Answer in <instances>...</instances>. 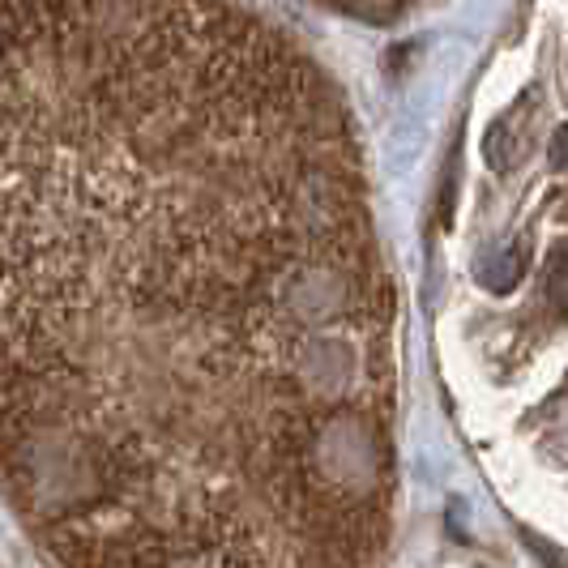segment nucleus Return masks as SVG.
Here are the masks:
<instances>
[{"mask_svg":"<svg viewBox=\"0 0 568 568\" xmlns=\"http://www.w3.org/2000/svg\"><path fill=\"white\" fill-rule=\"evenodd\" d=\"M398 300L355 115L235 0H4V491L52 568H381Z\"/></svg>","mask_w":568,"mask_h":568,"instance_id":"1","label":"nucleus"},{"mask_svg":"<svg viewBox=\"0 0 568 568\" xmlns=\"http://www.w3.org/2000/svg\"><path fill=\"white\" fill-rule=\"evenodd\" d=\"M547 154H551V168H568V124L551 138V150H547Z\"/></svg>","mask_w":568,"mask_h":568,"instance_id":"3","label":"nucleus"},{"mask_svg":"<svg viewBox=\"0 0 568 568\" xmlns=\"http://www.w3.org/2000/svg\"><path fill=\"white\" fill-rule=\"evenodd\" d=\"M542 283H547V295H551L556 304H568V244L551 248L547 270H542Z\"/></svg>","mask_w":568,"mask_h":568,"instance_id":"2","label":"nucleus"}]
</instances>
